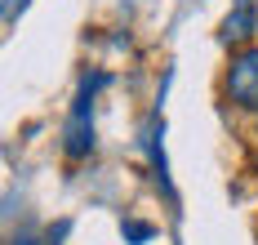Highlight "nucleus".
Listing matches in <instances>:
<instances>
[{"instance_id": "f257e3e1", "label": "nucleus", "mask_w": 258, "mask_h": 245, "mask_svg": "<svg viewBox=\"0 0 258 245\" xmlns=\"http://www.w3.org/2000/svg\"><path fill=\"white\" fill-rule=\"evenodd\" d=\"M107 85L103 72H94V76H85L80 81V94L76 103H72V116H67V130H62V152L80 161V156H89L94 152V94Z\"/></svg>"}, {"instance_id": "f03ea898", "label": "nucleus", "mask_w": 258, "mask_h": 245, "mask_svg": "<svg viewBox=\"0 0 258 245\" xmlns=\"http://www.w3.org/2000/svg\"><path fill=\"white\" fill-rule=\"evenodd\" d=\"M223 94L227 103L240 111H258V45L236 49L227 63V76H223Z\"/></svg>"}, {"instance_id": "7ed1b4c3", "label": "nucleus", "mask_w": 258, "mask_h": 245, "mask_svg": "<svg viewBox=\"0 0 258 245\" xmlns=\"http://www.w3.org/2000/svg\"><path fill=\"white\" fill-rule=\"evenodd\" d=\"M258 36V18H254V0H236V9L223 18V31H218V40L223 45H240L245 49V40Z\"/></svg>"}, {"instance_id": "20e7f679", "label": "nucleus", "mask_w": 258, "mask_h": 245, "mask_svg": "<svg viewBox=\"0 0 258 245\" xmlns=\"http://www.w3.org/2000/svg\"><path fill=\"white\" fill-rule=\"evenodd\" d=\"M125 236L143 245V241H152V227H147V223H125Z\"/></svg>"}, {"instance_id": "39448f33", "label": "nucleus", "mask_w": 258, "mask_h": 245, "mask_svg": "<svg viewBox=\"0 0 258 245\" xmlns=\"http://www.w3.org/2000/svg\"><path fill=\"white\" fill-rule=\"evenodd\" d=\"M27 9V0H5V27H14V18Z\"/></svg>"}, {"instance_id": "423d86ee", "label": "nucleus", "mask_w": 258, "mask_h": 245, "mask_svg": "<svg viewBox=\"0 0 258 245\" xmlns=\"http://www.w3.org/2000/svg\"><path fill=\"white\" fill-rule=\"evenodd\" d=\"M67 227H72V223H67V218H62V223H58V227H49V236H45V245H58V241H62V236H67Z\"/></svg>"}, {"instance_id": "0eeeda50", "label": "nucleus", "mask_w": 258, "mask_h": 245, "mask_svg": "<svg viewBox=\"0 0 258 245\" xmlns=\"http://www.w3.org/2000/svg\"><path fill=\"white\" fill-rule=\"evenodd\" d=\"M9 245H31V236H27V232H23V236H18V241H9Z\"/></svg>"}, {"instance_id": "6e6552de", "label": "nucleus", "mask_w": 258, "mask_h": 245, "mask_svg": "<svg viewBox=\"0 0 258 245\" xmlns=\"http://www.w3.org/2000/svg\"><path fill=\"white\" fill-rule=\"evenodd\" d=\"M254 18H258V0H254Z\"/></svg>"}, {"instance_id": "1a4fd4ad", "label": "nucleus", "mask_w": 258, "mask_h": 245, "mask_svg": "<svg viewBox=\"0 0 258 245\" xmlns=\"http://www.w3.org/2000/svg\"><path fill=\"white\" fill-rule=\"evenodd\" d=\"M254 169H258V161H254Z\"/></svg>"}]
</instances>
